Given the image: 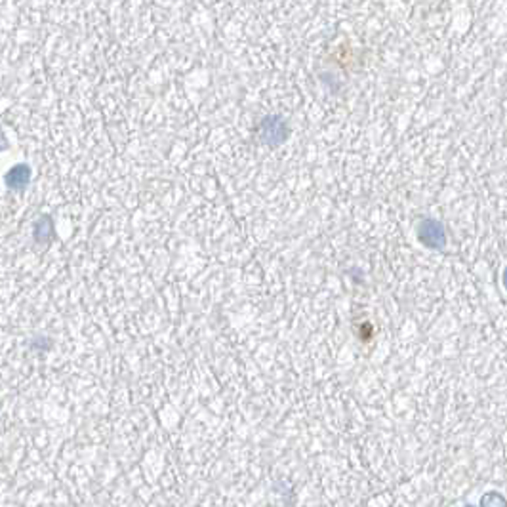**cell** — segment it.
Returning a JSON list of instances; mask_svg holds the SVG:
<instances>
[{
    "mask_svg": "<svg viewBox=\"0 0 507 507\" xmlns=\"http://www.w3.org/2000/svg\"><path fill=\"white\" fill-rule=\"evenodd\" d=\"M418 241L431 250H440L447 246V231L437 219H424L418 225Z\"/></svg>",
    "mask_w": 507,
    "mask_h": 507,
    "instance_id": "obj_1",
    "label": "cell"
},
{
    "mask_svg": "<svg viewBox=\"0 0 507 507\" xmlns=\"http://www.w3.org/2000/svg\"><path fill=\"white\" fill-rule=\"evenodd\" d=\"M501 278H503V286H506V290H507V267L503 269V277Z\"/></svg>",
    "mask_w": 507,
    "mask_h": 507,
    "instance_id": "obj_4",
    "label": "cell"
},
{
    "mask_svg": "<svg viewBox=\"0 0 507 507\" xmlns=\"http://www.w3.org/2000/svg\"><path fill=\"white\" fill-rule=\"evenodd\" d=\"M480 507H507V500L496 490H490L480 498Z\"/></svg>",
    "mask_w": 507,
    "mask_h": 507,
    "instance_id": "obj_3",
    "label": "cell"
},
{
    "mask_svg": "<svg viewBox=\"0 0 507 507\" xmlns=\"http://www.w3.org/2000/svg\"><path fill=\"white\" fill-rule=\"evenodd\" d=\"M29 177H31V170H29L25 164H18V166H14V168L8 172L6 182L8 185L14 187V189H23L29 183Z\"/></svg>",
    "mask_w": 507,
    "mask_h": 507,
    "instance_id": "obj_2",
    "label": "cell"
},
{
    "mask_svg": "<svg viewBox=\"0 0 507 507\" xmlns=\"http://www.w3.org/2000/svg\"><path fill=\"white\" fill-rule=\"evenodd\" d=\"M466 507H475V506H466Z\"/></svg>",
    "mask_w": 507,
    "mask_h": 507,
    "instance_id": "obj_5",
    "label": "cell"
}]
</instances>
